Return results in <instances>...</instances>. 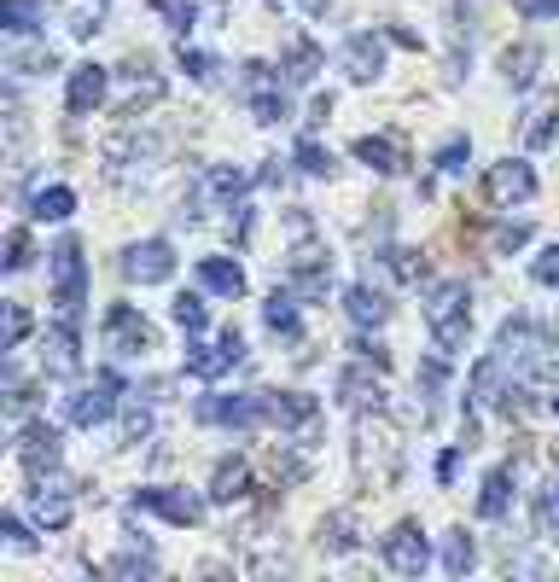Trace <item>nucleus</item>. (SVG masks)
<instances>
[{"instance_id": "20", "label": "nucleus", "mask_w": 559, "mask_h": 582, "mask_svg": "<svg viewBox=\"0 0 559 582\" xmlns=\"http://www.w3.org/2000/svg\"><path fill=\"white\" fill-rule=\"evenodd\" d=\"M274 425H280L286 437L315 443V432H321V402H315V396H303V391L274 396Z\"/></svg>"}, {"instance_id": "2", "label": "nucleus", "mask_w": 559, "mask_h": 582, "mask_svg": "<svg viewBox=\"0 0 559 582\" xmlns=\"http://www.w3.org/2000/svg\"><path fill=\"white\" fill-rule=\"evenodd\" d=\"M496 349H501V356L513 362L519 373H548V367H553V338L542 333L537 320H524V315H507V320H501Z\"/></svg>"}, {"instance_id": "42", "label": "nucleus", "mask_w": 559, "mask_h": 582, "mask_svg": "<svg viewBox=\"0 0 559 582\" xmlns=\"http://www.w3.org/2000/svg\"><path fill=\"white\" fill-rule=\"evenodd\" d=\"M146 7H151V12H158V18L169 23V30H175V36H187V30H193V23H198V12H193V0H146Z\"/></svg>"}, {"instance_id": "11", "label": "nucleus", "mask_w": 559, "mask_h": 582, "mask_svg": "<svg viewBox=\"0 0 559 582\" xmlns=\"http://www.w3.org/2000/svg\"><path fill=\"white\" fill-rule=\"evenodd\" d=\"M59 454H65V437H59V425H47V420H30L18 432V466L30 472V477H47V472H59Z\"/></svg>"}, {"instance_id": "10", "label": "nucleus", "mask_w": 559, "mask_h": 582, "mask_svg": "<svg viewBox=\"0 0 559 582\" xmlns=\"http://www.w3.org/2000/svg\"><path fill=\"white\" fill-rule=\"evenodd\" d=\"M484 198H490V205H501V210L530 205V198H537V169L519 164V158L490 164V175H484Z\"/></svg>"}, {"instance_id": "37", "label": "nucleus", "mask_w": 559, "mask_h": 582, "mask_svg": "<svg viewBox=\"0 0 559 582\" xmlns=\"http://www.w3.org/2000/svg\"><path fill=\"white\" fill-rule=\"evenodd\" d=\"M472 565H478L472 536H467V530H449V536H443V571H449V576H467Z\"/></svg>"}, {"instance_id": "25", "label": "nucleus", "mask_w": 559, "mask_h": 582, "mask_svg": "<svg viewBox=\"0 0 559 582\" xmlns=\"http://www.w3.org/2000/svg\"><path fill=\"white\" fill-rule=\"evenodd\" d=\"M297 303H303V297H297L292 286H280V292L263 303V326H268L280 344H297V338H303V315H297Z\"/></svg>"}, {"instance_id": "49", "label": "nucleus", "mask_w": 559, "mask_h": 582, "mask_svg": "<svg viewBox=\"0 0 559 582\" xmlns=\"http://www.w3.org/2000/svg\"><path fill=\"white\" fill-rule=\"evenodd\" d=\"M530 280H537V286H559V245L537 250V263H530Z\"/></svg>"}, {"instance_id": "58", "label": "nucleus", "mask_w": 559, "mask_h": 582, "mask_svg": "<svg viewBox=\"0 0 559 582\" xmlns=\"http://www.w3.org/2000/svg\"><path fill=\"white\" fill-rule=\"evenodd\" d=\"M548 408H553V414H559V396H553V402H548Z\"/></svg>"}, {"instance_id": "18", "label": "nucleus", "mask_w": 559, "mask_h": 582, "mask_svg": "<svg viewBox=\"0 0 559 582\" xmlns=\"http://www.w3.org/2000/svg\"><path fill=\"white\" fill-rule=\"evenodd\" d=\"M106 93H111V70L106 65H76L70 70V88H65V111L70 117H94Z\"/></svg>"}, {"instance_id": "6", "label": "nucleus", "mask_w": 559, "mask_h": 582, "mask_svg": "<svg viewBox=\"0 0 559 582\" xmlns=\"http://www.w3.org/2000/svg\"><path fill=\"white\" fill-rule=\"evenodd\" d=\"M122 408V378L117 373H99L94 385H82L76 396H65V420L82 425V432H99L111 414Z\"/></svg>"}, {"instance_id": "46", "label": "nucleus", "mask_w": 559, "mask_h": 582, "mask_svg": "<svg viewBox=\"0 0 559 582\" xmlns=\"http://www.w3.org/2000/svg\"><path fill=\"white\" fill-rule=\"evenodd\" d=\"M0 338H7V349H18L23 338H30V315H23V303H7V315H0Z\"/></svg>"}, {"instance_id": "28", "label": "nucleus", "mask_w": 559, "mask_h": 582, "mask_svg": "<svg viewBox=\"0 0 559 582\" xmlns=\"http://www.w3.org/2000/svg\"><path fill=\"white\" fill-rule=\"evenodd\" d=\"M245 490H251V466L239 454H222L216 472H210V501L216 507H234V501H245Z\"/></svg>"}, {"instance_id": "13", "label": "nucleus", "mask_w": 559, "mask_h": 582, "mask_svg": "<svg viewBox=\"0 0 559 582\" xmlns=\"http://www.w3.org/2000/svg\"><path fill=\"white\" fill-rule=\"evenodd\" d=\"M379 553H385V565L396 576H425V565H431V542H425L420 524H396L391 536L379 542Z\"/></svg>"}, {"instance_id": "54", "label": "nucleus", "mask_w": 559, "mask_h": 582, "mask_svg": "<svg viewBox=\"0 0 559 582\" xmlns=\"http://www.w3.org/2000/svg\"><path fill=\"white\" fill-rule=\"evenodd\" d=\"M461 454H467V443L443 448V461H438V484H454V477H461Z\"/></svg>"}, {"instance_id": "33", "label": "nucleus", "mask_w": 559, "mask_h": 582, "mask_svg": "<svg viewBox=\"0 0 559 582\" xmlns=\"http://www.w3.org/2000/svg\"><path fill=\"white\" fill-rule=\"evenodd\" d=\"M537 239V227H530L524 216H507V221H496L490 227V245H496V257H519V250Z\"/></svg>"}, {"instance_id": "40", "label": "nucleus", "mask_w": 559, "mask_h": 582, "mask_svg": "<svg viewBox=\"0 0 559 582\" xmlns=\"http://www.w3.org/2000/svg\"><path fill=\"white\" fill-rule=\"evenodd\" d=\"M151 432V402L146 396H122V443H140Z\"/></svg>"}, {"instance_id": "57", "label": "nucleus", "mask_w": 559, "mask_h": 582, "mask_svg": "<svg viewBox=\"0 0 559 582\" xmlns=\"http://www.w3.org/2000/svg\"><path fill=\"white\" fill-rule=\"evenodd\" d=\"M553 472H559V443H553Z\"/></svg>"}, {"instance_id": "48", "label": "nucleus", "mask_w": 559, "mask_h": 582, "mask_svg": "<svg viewBox=\"0 0 559 582\" xmlns=\"http://www.w3.org/2000/svg\"><path fill=\"white\" fill-rule=\"evenodd\" d=\"M467 158H472V140H467V135H454V140L438 151V175H461Z\"/></svg>"}, {"instance_id": "21", "label": "nucleus", "mask_w": 559, "mask_h": 582, "mask_svg": "<svg viewBox=\"0 0 559 582\" xmlns=\"http://www.w3.org/2000/svg\"><path fill=\"white\" fill-rule=\"evenodd\" d=\"M524 146L530 151H548L553 140H559V88H548V93H537V99H530V106H524Z\"/></svg>"}, {"instance_id": "53", "label": "nucleus", "mask_w": 559, "mask_h": 582, "mask_svg": "<svg viewBox=\"0 0 559 582\" xmlns=\"http://www.w3.org/2000/svg\"><path fill=\"white\" fill-rule=\"evenodd\" d=\"M350 349H355V362H373L379 373H385V367H391V356H385V344H373V338H355Z\"/></svg>"}, {"instance_id": "43", "label": "nucleus", "mask_w": 559, "mask_h": 582, "mask_svg": "<svg viewBox=\"0 0 559 582\" xmlns=\"http://www.w3.org/2000/svg\"><path fill=\"white\" fill-rule=\"evenodd\" d=\"M175 320H182L187 333L198 338V333H205V326H210V309H205V297H198V292H182V297H175Z\"/></svg>"}, {"instance_id": "15", "label": "nucleus", "mask_w": 559, "mask_h": 582, "mask_svg": "<svg viewBox=\"0 0 559 582\" xmlns=\"http://www.w3.org/2000/svg\"><path fill=\"white\" fill-rule=\"evenodd\" d=\"M239 362H245L239 326H234V333H222L216 344H198V338H193V349H187V373H193V378H222V373H234Z\"/></svg>"}, {"instance_id": "31", "label": "nucleus", "mask_w": 559, "mask_h": 582, "mask_svg": "<svg viewBox=\"0 0 559 582\" xmlns=\"http://www.w3.org/2000/svg\"><path fill=\"white\" fill-rule=\"evenodd\" d=\"M507 507H513V466H496L484 477V490H478V519H507Z\"/></svg>"}, {"instance_id": "34", "label": "nucleus", "mask_w": 559, "mask_h": 582, "mask_svg": "<svg viewBox=\"0 0 559 582\" xmlns=\"http://www.w3.org/2000/svg\"><path fill=\"white\" fill-rule=\"evenodd\" d=\"M30 216H36V221H70V216H76V193H70V187H41V193L30 198Z\"/></svg>"}, {"instance_id": "50", "label": "nucleus", "mask_w": 559, "mask_h": 582, "mask_svg": "<svg viewBox=\"0 0 559 582\" xmlns=\"http://www.w3.org/2000/svg\"><path fill=\"white\" fill-rule=\"evenodd\" d=\"M0 536H7L12 553H36V536H30V524H23V519H0Z\"/></svg>"}, {"instance_id": "12", "label": "nucleus", "mask_w": 559, "mask_h": 582, "mask_svg": "<svg viewBox=\"0 0 559 582\" xmlns=\"http://www.w3.org/2000/svg\"><path fill=\"white\" fill-rule=\"evenodd\" d=\"M355 472H362L367 484H373V477H379V484H396V472H402L391 432H373V420H362V432H355Z\"/></svg>"}, {"instance_id": "22", "label": "nucleus", "mask_w": 559, "mask_h": 582, "mask_svg": "<svg viewBox=\"0 0 559 582\" xmlns=\"http://www.w3.org/2000/svg\"><path fill=\"white\" fill-rule=\"evenodd\" d=\"M339 402L355 414H367V408H385V385L373 378V362H355L339 373Z\"/></svg>"}, {"instance_id": "35", "label": "nucleus", "mask_w": 559, "mask_h": 582, "mask_svg": "<svg viewBox=\"0 0 559 582\" xmlns=\"http://www.w3.org/2000/svg\"><path fill=\"white\" fill-rule=\"evenodd\" d=\"M443 391H449V356L438 349V356H425V362H420V396H425V414L443 402Z\"/></svg>"}, {"instance_id": "32", "label": "nucleus", "mask_w": 559, "mask_h": 582, "mask_svg": "<svg viewBox=\"0 0 559 582\" xmlns=\"http://www.w3.org/2000/svg\"><path fill=\"white\" fill-rule=\"evenodd\" d=\"M362 548V536H355V519L350 513H333V519H321V553L326 560H344V553Z\"/></svg>"}, {"instance_id": "14", "label": "nucleus", "mask_w": 559, "mask_h": 582, "mask_svg": "<svg viewBox=\"0 0 559 582\" xmlns=\"http://www.w3.org/2000/svg\"><path fill=\"white\" fill-rule=\"evenodd\" d=\"M106 344L117 356H146L151 349V320L135 309V303H111L106 309Z\"/></svg>"}, {"instance_id": "51", "label": "nucleus", "mask_w": 559, "mask_h": 582, "mask_svg": "<svg viewBox=\"0 0 559 582\" xmlns=\"http://www.w3.org/2000/svg\"><path fill=\"white\" fill-rule=\"evenodd\" d=\"M537 524H542L548 542H559V490H548V495L537 501Z\"/></svg>"}, {"instance_id": "1", "label": "nucleus", "mask_w": 559, "mask_h": 582, "mask_svg": "<svg viewBox=\"0 0 559 582\" xmlns=\"http://www.w3.org/2000/svg\"><path fill=\"white\" fill-rule=\"evenodd\" d=\"M425 326H431V338H438L443 356L467 349V338H472V292L461 280L425 286Z\"/></svg>"}, {"instance_id": "17", "label": "nucleus", "mask_w": 559, "mask_h": 582, "mask_svg": "<svg viewBox=\"0 0 559 582\" xmlns=\"http://www.w3.org/2000/svg\"><path fill=\"white\" fill-rule=\"evenodd\" d=\"M41 367L53 373V378H76V373H82V338H76V320L47 326V338H41Z\"/></svg>"}, {"instance_id": "59", "label": "nucleus", "mask_w": 559, "mask_h": 582, "mask_svg": "<svg viewBox=\"0 0 559 582\" xmlns=\"http://www.w3.org/2000/svg\"><path fill=\"white\" fill-rule=\"evenodd\" d=\"M210 7H227V0H210Z\"/></svg>"}, {"instance_id": "55", "label": "nucleus", "mask_w": 559, "mask_h": 582, "mask_svg": "<svg viewBox=\"0 0 559 582\" xmlns=\"http://www.w3.org/2000/svg\"><path fill=\"white\" fill-rule=\"evenodd\" d=\"M227 210H234V216H227V234H234V239H245V234H251V205L239 198V205H227Z\"/></svg>"}, {"instance_id": "38", "label": "nucleus", "mask_w": 559, "mask_h": 582, "mask_svg": "<svg viewBox=\"0 0 559 582\" xmlns=\"http://www.w3.org/2000/svg\"><path fill=\"white\" fill-rule=\"evenodd\" d=\"M537 65H542V53H537V47H507V53H501V76H507V82H513V88H524L530 82V76H537Z\"/></svg>"}, {"instance_id": "30", "label": "nucleus", "mask_w": 559, "mask_h": 582, "mask_svg": "<svg viewBox=\"0 0 559 582\" xmlns=\"http://www.w3.org/2000/svg\"><path fill=\"white\" fill-rule=\"evenodd\" d=\"M344 315L362 326V333H373V326H385L391 303H385V292H373V286H350L344 292Z\"/></svg>"}, {"instance_id": "41", "label": "nucleus", "mask_w": 559, "mask_h": 582, "mask_svg": "<svg viewBox=\"0 0 559 582\" xmlns=\"http://www.w3.org/2000/svg\"><path fill=\"white\" fill-rule=\"evenodd\" d=\"M385 268L396 274V280H409V286H420V280H425L420 250H409V245H391V250H385Z\"/></svg>"}, {"instance_id": "24", "label": "nucleus", "mask_w": 559, "mask_h": 582, "mask_svg": "<svg viewBox=\"0 0 559 582\" xmlns=\"http://www.w3.org/2000/svg\"><path fill=\"white\" fill-rule=\"evenodd\" d=\"M303 303H315V297H326V292H333V274H326V257H321V250L310 245V250H297V257H292V280H286Z\"/></svg>"}, {"instance_id": "52", "label": "nucleus", "mask_w": 559, "mask_h": 582, "mask_svg": "<svg viewBox=\"0 0 559 582\" xmlns=\"http://www.w3.org/2000/svg\"><path fill=\"white\" fill-rule=\"evenodd\" d=\"M99 18H106V0H88V7H76L70 30H76V36H94V30H99Z\"/></svg>"}, {"instance_id": "19", "label": "nucleus", "mask_w": 559, "mask_h": 582, "mask_svg": "<svg viewBox=\"0 0 559 582\" xmlns=\"http://www.w3.org/2000/svg\"><path fill=\"white\" fill-rule=\"evenodd\" d=\"M355 158H362L373 175H402L409 169V140H402L396 129H379V135L355 140Z\"/></svg>"}, {"instance_id": "45", "label": "nucleus", "mask_w": 559, "mask_h": 582, "mask_svg": "<svg viewBox=\"0 0 559 582\" xmlns=\"http://www.w3.org/2000/svg\"><path fill=\"white\" fill-rule=\"evenodd\" d=\"M182 70L193 76V82H216V70H222V65H216V59L205 53V47H193V41H182Z\"/></svg>"}, {"instance_id": "8", "label": "nucleus", "mask_w": 559, "mask_h": 582, "mask_svg": "<svg viewBox=\"0 0 559 582\" xmlns=\"http://www.w3.org/2000/svg\"><path fill=\"white\" fill-rule=\"evenodd\" d=\"M135 513H151L164 524H198L205 519V501L193 490H175V484H146V490H135Z\"/></svg>"}, {"instance_id": "44", "label": "nucleus", "mask_w": 559, "mask_h": 582, "mask_svg": "<svg viewBox=\"0 0 559 582\" xmlns=\"http://www.w3.org/2000/svg\"><path fill=\"white\" fill-rule=\"evenodd\" d=\"M297 169H303V175H333V158H326V146H321L315 135L297 140Z\"/></svg>"}, {"instance_id": "27", "label": "nucleus", "mask_w": 559, "mask_h": 582, "mask_svg": "<svg viewBox=\"0 0 559 582\" xmlns=\"http://www.w3.org/2000/svg\"><path fill=\"white\" fill-rule=\"evenodd\" d=\"M321 65H326L321 47H315L310 36H292V41H286V59H280V76H286L292 88H310L315 76H321Z\"/></svg>"}, {"instance_id": "39", "label": "nucleus", "mask_w": 559, "mask_h": 582, "mask_svg": "<svg viewBox=\"0 0 559 582\" xmlns=\"http://www.w3.org/2000/svg\"><path fill=\"white\" fill-rule=\"evenodd\" d=\"M0 23H7V36H36L41 30V0H7Z\"/></svg>"}, {"instance_id": "3", "label": "nucleus", "mask_w": 559, "mask_h": 582, "mask_svg": "<svg viewBox=\"0 0 559 582\" xmlns=\"http://www.w3.org/2000/svg\"><path fill=\"white\" fill-rule=\"evenodd\" d=\"M205 425H227V432H257L263 420H274V391H239V396H205L193 408Z\"/></svg>"}, {"instance_id": "5", "label": "nucleus", "mask_w": 559, "mask_h": 582, "mask_svg": "<svg viewBox=\"0 0 559 582\" xmlns=\"http://www.w3.org/2000/svg\"><path fill=\"white\" fill-rule=\"evenodd\" d=\"M53 309L65 320H76L88 309V263H82V245H76V239H65L53 250Z\"/></svg>"}, {"instance_id": "26", "label": "nucleus", "mask_w": 559, "mask_h": 582, "mask_svg": "<svg viewBox=\"0 0 559 582\" xmlns=\"http://www.w3.org/2000/svg\"><path fill=\"white\" fill-rule=\"evenodd\" d=\"M30 507H36V524H47V530H65V524H70V490L59 484L53 472H47V477H36Z\"/></svg>"}, {"instance_id": "36", "label": "nucleus", "mask_w": 559, "mask_h": 582, "mask_svg": "<svg viewBox=\"0 0 559 582\" xmlns=\"http://www.w3.org/2000/svg\"><path fill=\"white\" fill-rule=\"evenodd\" d=\"M106 576H117V582L158 576V560H151V548H129V553H117V560H106Z\"/></svg>"}, {"instance_id": "16", "label": "nucleus", "mask_w": 559, "mask_h": 582, "mask_svg": "<svg viewBox=\"0 0 559 582\" xmlns=\"http://www.w3.org/2000/svg\"><path fill=\"white\" fill-rule=\"evenodd\" d=\"M507 385H513V362H507L501 349H490V356L472 367V378H467V408H490V402L501 408Z\"/></svg>"}, {"instance_id": "7", "label": "nucleus", "mask_w": 559, "mask_h": 582, "mask_svg": "<svg viewBox=\"0 0 559 582\" xmlns=\"http://www.w3.org/2000/svg\"><path fill=\"white\" fill-rule=\"evenodd\" d=\"M245 169L239 164H210L205 175H198V187L187 193V205H182V221H205V205H239L245 198Z\"/></svg>"}, {"instance_id": "23", "label": "nucleus", "mask_w": 559, "mask_h": 582, "mask_svg": "<svg viewBox=\"0 0 559 582\" xmlns=\"http://www.w3.org/2000/svg\"><path fill=\"white\" fill-rule=\"evenodd\" d=\"M344 70H350V82H379V70H385V41L373 30L350 36L344 41Z\"/></svg>"}, {"instance_id": "29", "label": "nucleus", "mask_w": 559, "mask_h": 582, "mask_svg": "<svg viewBox=\"0 0 559 582\" xmlns=\"http://www.w3.org/2000/svg\"><path fill=\"white\" fill-rule=\"evenodd\" d=\"M198 286L216 297H239L245 292V268L234 257H198Z\"/></svg>"}, {"instance_id": "9", "label": "nucleus", "mask_w": 559, "mask_h": 582, "mask_svg": "<svg viewBox=\"0 0 559 582\" xmlns=\"http://www.w3.org/2000/svg\"><path fill=\"white\" fill-rule=\"evenodd\" d=\"M117 268H122L129 286H164L175 274V250H169V239H135L129 250H122Z\"/></svg>"}, {"instance_id": "56", "label": "nucleus", "mask_w": 559, "mask_h": 582, "mask_svg": "<svg viewBox=\"0 0 559 582\" xmlns=\"http://www.w3.org/2000/svg\"><path fill=\"white\" fill-rule=\"evenodd\" d=\"M524 18H559V0H513Z\"/></svg>"}, {"instance_id": "4", "label": "nucleus", "mask_w": 559, "mask_h": 582, "mask_svg": "<svg viewBox=\"0 0 559 582\" xmlns=\"http://www.w3.org/2000/svg\"><path fill=\"white\" fill-rule=\"evenodd\" d=\"M239 88H245V106H251V117L257 122H280V117H292V99H286V76H280L274 65H263V59H245L239 65Z\"/></svg>"}, {"instance_id": "47", "label": "nucleus", "mask_w": 559, "mask_h": 582, "mask_svg": "<svg viewBox=\"0 0 559 582\" xmlns=\"http://www.w3.org/2000/svg\"><path fill=\"white\" fill-rule=\"evenodd\" d=\"M0 263H7L12 274L36 263V245H30V234H23V227H12V234H7V257H0Z\"/></svg>"}]
</instances>
